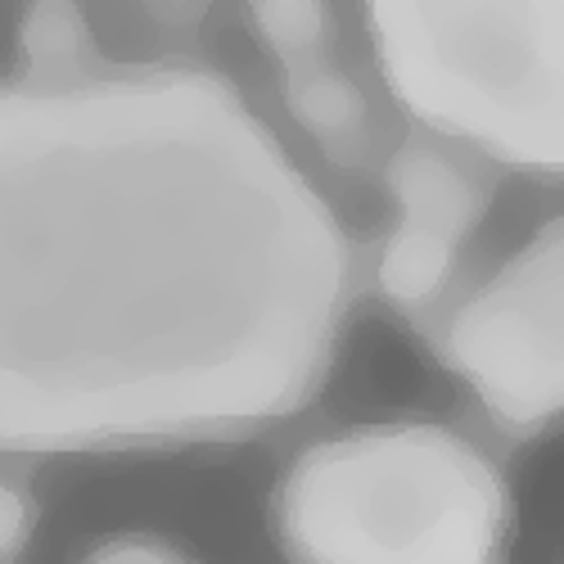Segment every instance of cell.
Instances as JSON below:
<instances>
[{
    "instance_id": "cell-7",
    "label": "cell",
    "mask_w": 564,
    "mask_h": 564,
    "mask_svg": "<svg viewBox=\"0 0 564 564\" xmlns=\"http://www.w3.org/2000/svg\"><path fill=\"white\" fill-rule=\"evenodd\" d=\"M253 19L267 32V41L275 45V51H285V55L316 51L321 32H325V10L307 6V0H303V6H258Z\"/></svg>"
},
{
    "instance_id": "cell-6",
    "label": "cell",
    "mask_w": 564,
    "mask_h": 564,
    "mask_svg": "<svg viewBox=\"0 0 564 564\" xmlns=\"http://www.w3.org/2000/svg\"><path fill=\"white\" fill-rule=\"evenodd\" d=\"M290 100H294V113L321 135H348L361 127V113H366L357 86L330 68L299 73L290 86Z\"/></svg>"
},
{
    "instance_id": "cell-1",
    "label": "cell",
    "mask_w": 564,
    "mask_h": 564,
    "mask_svg": "<svg viewBox=\"0 0 564 564\" xmlns=\"http://www.w3.org/2000/svg\"><path fill=\"white\" fill-rule=\"evenodd\" d=\"M280 538L294 564H501L506 492L447 430H361L299 456Z\"/></svg>"
},
{
    "instance_id": "cell-5",
    "label": "cell",
    "mask_w": 564,
    "mask_h": 564,
    "mask_svg": "<svg viewBox=\"0 0 564 564\" xmlns=\"http://www.w3.org/2000/svg\"><path fill=\"white\" fill-rule=\"evenodd\" d=\"M452 258H456V245L438 240V235H425V230L398 226L380 262V280L398 303H425L443 290Z\"/></svg>"
},
{
    "instance_id": "cell-9",
    "label": "cell",
    "mask_w": 564,
    "mask_h": 564,
    "mask_svg": "<svg viewBox=\"0 0 564 564\" xmlns=\"http://www.w3.org/2000/svg\"><path fill=\"white\" fill-rule=\"evenodd\" d=\"M28 529H32V506H28V497L0 484V564H10V560L23 551Z\"/></svg>"
},
{
    "instance_id": "cell-8",
    "label": "cell",
    "mask_w": 564,
    "mask_h": 564,
    "mask_svg": "<svg viewBox=\"0 0 564 564\" xmlns=\"http://www.w3.org/2000/svg\"><path fill=\"white\" fill-rule=\"evenodd\" d=\"M86 564H191L181 551L163 546V542H145V538H122V542H109L100 551H90Z\"/></svg>"
},
{
    "instance_id": "cell-2",
    "label": "cell",
    "mask_w": 564,
    "mask_h": 564,
    "mask_svg": "<svg viewBox=\"0 0 564 564\" xmlns=\"http://www.w3.org/2000/svg\"><path fill=\"white\" fill-rule=\"evenodd\" d=\"M375 55L402 105L514 167L560 172V0L370 6Z\"/></svg>"
},
{
    "instance_id": "cell-4",
    "label": "cell",
    "mask_w": 564,
    "mask_h": 564,
    "mask_svg": "<svg viewBox=\"0 0 564 564\" xmlns=\"http://www.w3.org/2000/svg\"><path fill=\"white\" fill-rule=\"evenodd\" d=\"M389 185L402 204L398 226L438 235L447 245H460V235L469 230V221L479 213V195H475V185L465 181V172L456 163H447L443 154L420 150V145L402 150L389 163Z\"/></svg>"
},
{
    "instance_id": "cell-3",
    "label": "cell",
    "mask_w": 564,
    "mask_h": 564,
    "mask_svg": "<svg viewBox=\"0 0 564 564\" xmlns=\"http://www.w3.org/2000/svg\"><path fill=\"white\" fill-rule=\"evenodd\" d=\"M560 221L514 253L452 321V361L510 430H538L564 393Z\"/></svg>"
}]
</instances>
